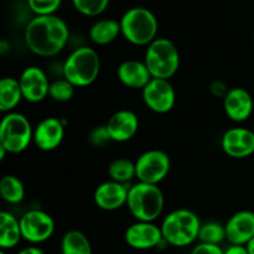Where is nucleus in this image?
<instances>
[{
	"instance_id": "obj_1",
	"label": "nucleus",
	"mask_w": 254,
	"mask_h": 254,
	"mask_svg": "<svg viewBox=\"0 0 254 254\" xmlns=\"http://www.w3.org/2000/svg\"><path fill=\"white\" fill-rule=\"evenodd\" d=\"M25 44L32 54L52 57L64 49L69 39V29L57 15H41L30 20L25 27Z\"/></svg>"
},
{
	"instance_id": "obj_2",
	"label": "nucleus",
	"mask_w": 254,
	"mask_h": 254,
	"mask_svg": "<svg viewBox=\"0 0 254 254\" xmlns=\"http://www.w3.org/2000/svg\"><path fill=\"white\" fill-rule=\"evenodd\" d=\"M201 221L193 211L178 208L166 216L160 228L164 240L173 247H188L198 240Z\"/></svg>"
},
{
	"instance_id": "obj_3",
	"label": "nucleus",
	"mask_w": 254,
	"mask_h": 254,
	"mask_svg": "<svg viewBox=\"0 0 254 254\" xmlns=\"http://www.w3.org/2000/svg\"><path fill=\"white\" fill-rule=\"evenodd\" d=\"M164 206L165 198L159 185L138 181L129 189L127 207L136 221L154 222L161 216Z\"/></svg>"
},
{
	"instance_id": "obj_4",
	"label": "nucleus",
	"mask_w": 254,
	"mask_h": 254,
	"mask_svg": "<svg viewBox=\"0 0 254 254\" xmlns=\"http://www.w3.org/2000/svg\"><path fill=\"white\" fill-rule=\"evenodd\" d=\"M101 59L94 49L81 46L69 54L62 66V76L74 87H88L98 78Z\"/></svg>"
},
{
	"instance_id": "obj_5",
	"label": "nucleus",
	"mask_w": 254,
	"mask_h": 254,
	"mask_svg": "<svg viewBox=\"0 0 254 254\" xmlns=\"http://www.w3.org/2000/svg\"><path fill=\"white\" fill-rule=\"evenodd\" d=\"M124 39L135 46H149L158 35V19L146 7L135 6L127 10L121 19Z\"/></svg>"
},
{
	"instance_id": "obj_6",
	"label": "nucleus",
	"mask_w": 254,
	"mask_h": 254,
	"mask_svg": "<svg viewBox=\"0 0 254 254\" xmlns=\"http://www.w3.org/2000/svg\"><path fill=\"white\" fill-rule=\"evenodd\" d=\"M144 62L153 78L170 79L180 67V52L171 40L158 37L146 49Z\"/></svg>"
},
{
	"instance_id": "obj_7",
	"label": "nucleus",
	"mask_w": 254,
	"mask_h": 254,
	"mask_svg": "<svg viewBox=\"0 0 254 254\" xmlns=\"http://www.w3.org/2000/svg\"><path fill=\"white\" fill-rule=\"evenodd\" d=\"M34 141V128L21 113L10 112L0 123V146L9 154L22 153Z\"/></svg>"
},
{
	"instance_id": "obj_8",
	"label": "nucleus",
	"mask_w": 254,
	"mask_h": 254,
	"mask_svg": "<svg viewBox=\"0 0 254 254\" xmlns=\"http://www.w3.org/2000/svg\"><path fill=\"white\" fill-rule=\"evenodd\" d=\"M135 168L139 183L159 185L170 171V156L163 150L151 149L136 159Z\"/></svg>"
},
{
	"instance_id": "obj_9",
	"label": "nucleus",
	"mask_w": 254,
	"mask_h": 254,
	"mask_svg": "<svg viewBox=\"0 0 254 254\" xmlns=\"http://www.w3.org/2000/svg\"><path fill=\"white\" fill-rule=\"evenodd\" d=\"M22 240L31 245H40L52 237L55 221L51 215L41 210H30L20 217Z\"/></svg>"
},
{
	"instance_id": "obj_10",
	"label": "nucleus",
	"mask_w": 254,
	"mask_h": 254,
	"mask_svg": "<svg viewBox=\"0 0 254 254\" xmlns=\"http://www.w3.org/2000/svg\"><path fill=\"white\" fill-rule=\"evenodd\" d=\"M141 96L145 106L158 114L169 113L176 102V93L169 79L153 78L143 89Z\"/></svg>"
},
{
	"instance_id": "obj_11",
	"label": "nucleus",
	"mask_w": 254,
	"mask_h": 254,
	"mask_svg": "<svg viewBox=\"0 0 254 254\" xmlns=\"http://www.w3.org/2000/svg\"><path fill=\"white\" fill-rule=\"evenodd\" d=\"M126 243L133 250L146 251L151 248H159L164 241L160 226L154 222H141L136 221L129 226L124 233Z\"/></svg>"
},
{
	"instance_id": "obj_12",
	"label": "nucleus",
	"mask_w": 254,
	"mask_h": 254,
	"mask_svg": "<svg viewBox=\"0 0 254 254\" xmlns=\"http://www.w3.org/2000/svg\"><path fill=\"white\" fill-rule=\"evenodd\" d=\"M20 87L22 97L30 103H39L49 97V89L51 82L44 69L37 66H29L20 74Z\"/></svg>"
},
{
	"instance_id": "obj_13",
	"label": "nucleus",
	"mask_w": 254,
	"mask_h": 254,
	"mask_svg": "<svg viewBox=\"0 0 254 254\" xmlns=\"http://www.w3.org/2000/svg\"><path fill=\"white\" fill-rule=\"evenodd\" d=\"M221 146L230 158H248L254 154V131L241 127L228 129L221 139Z\"/></svg>"
},
{
	"instance_id": "obj_14",
	"label": "nucleus",
	"mask_w": 254,
	"mask_h": 254,
	"mask_svg": "<svg viewBox=\"0 0 254 254\" xmlns=\"http://www.w3.org/2000/svg\"><path fill=\"white\" fill-rule=\"evenodd\" d=\"M130 186L109 180L97 186L93 193L94 203L103 211H117L127 206Z\"/></svg>"
},
{
	"instance_id": "obj_15",
	"label": "nucleus",
	"mask_w": 254,
	"mask_h": 254,
	"mask_svg": "<svg viewBox=\"0 0 254 254\" xmlns=\"http://www.w3.org/2000/svg\"><path fill=\"white\" fill-rule=\"evenodd\" d=\"M64 136V124L56 117L42 119L34 128V143L40 150H55L61 145Z\"/></svg>"
},
{
	"instance_id": "obj_16",
	"label": "nucleus",
	"mask_w": 254,
	"mask_h": 254,
	"mask_svg": "<svg viewBox=\"0 0 254 254\" xmlns=\"http://www.w3.org/2000/svg\"><path fill=\"white\" fill-rule=\"evenodd\" d=\"M254 108L253 97L242 87H235L228 91L223 98V109L228 118L236 123H242L250 119Z\"/></svg>"
},
{
	"instance_id": "obj_17",
	"label": "nucleus",
	"mask_w": 254,
	"mask_h": 254,
	"mask_svg": "<svg viewBox=\"0 0 254 254\" xmlns=\"http://www.w3.org/2000/svg\"><path fill=\"white\" fill-rule=\"evenodd\" d=\"M112 141L126 143L134 138L139 129V118L133 111L121 109L111 116L106 124Z\"/></svg>"
},
{
	"instance_id": "obj_18",
	"label": "nucleus",
	"mask_w": 254,
	"mask_h": 254,
	"mask_svg": "<svg viewBox=\"0 0 254 254\" xmlns=\"http://www.w3.org/2000/svg\"><path fill=\"white\" fill-rule=\"evenodd\" d=\"M225 227L226 240L231 245L247 246L254 238V212L247 210L236 212Z\"/></svg>"
},
{
	"instance_id": "obj_19",
	"label": "nucleus",
	"mask_w": 254,
	"mask_h": 254,
	"mask_svg": "<svg viewBox=\"0 0 254 254\" xmlns=\"http://www.w3.org/2000/svg\"><path fill=\"white\" fill-rule=\"evenodd\" d=\"M117 77L123 86L131 89H143L153 79L145 62L127 60L119 64Z\"/></svg>"
},
{
	"instance_id": "obj_20",
	"label": "nucleus",
	"mask_w": 254,
	"mask_h": 254,
	"mask_svg": "<svg viewBox=\"0 0 254 254\" xmlns=\"http://www.w3.org/2000/svg\"><path fill=\"white\" fill-rule=\"evenodd\" d=\"M22 240L20 220L12 213L1 211L0 212V248L1 251L12 250Z\"/></svg>"
},
{
	"instance_id": "obj_21",
	"label": "nucleus",
	"mask_w": 254,
	"mask_h": 254,
	"mask_svg": "<svg viewBox=\"0 0 254 254\" xmlns=\"http://www.w3.org/2000/svg\"><path fill=\"white\" fill-rule=\"evenodd\" d=\"M121 34V22L114 19L98 20L89 29V39L98 46L112 44Z\"/></svg>"
},
{
	"instance_id": "obj_22",
	"label": "nucleus",
	"mask_w": 254,
	"mask_h": 254,
	"mask_svg": "<svg viewBox=\"0 0 254 254\" xmlns=\"http://www.w3.org/2000/svg\"><path fill=\"white\" fill-rule=\"evenodd\" d=\"M22 99L24 97L19 79L4 77L0 81V111L2 113H10L19 106Z\"/></svg>"
},
{
	"instance_id": "obj_23",
	"label": "nucleus",
	"mask_w": 254,
	"mask_h": 254,
	"mask_svg": "<svg viewBox=\"0 0 254 254\" xmlns=\"http://www.w3.org/2000/svg\"><path fill=\"white\" fill-rule=\"evenodd\" d=\"M61 252L62 254H92V245L83 232L71 230L62 237Z\"/></svg>"
},
{
	"instance_id": "obj_24",
	"label": "nucleus",
	"mask_w": 254,
	"mask_h": 254,
	"mask_svg": "<svg viewBox=\"0 0 254 254\" xmlns=\"http://www.w3.org/2000/svg\"><path fill=\"white\" fill-rule=\"evenodd\" d=\"M0 195L2 200L10 205L20 203L25 197L24 184L14 175L2 176L0 180Z\"/></svg>"
},
{
	"instance_id": "obj_25",
	"label": "nucleus",
	"mask_w": 254,
	"mask_h": 254,
	"mask_svg": "<svg viewBox=\"0 0 254 254\" xmlns=\"http://www.w3.org/2000/svg\"><path fill=\"white\" fill-rule=\"evenodd\" d=\"M109 179L117 183L128 185L133 179H136L135 163L126 158H118L108 166Z\"/></svg>"
},
{
	"instance_id": "obj_26",
	"label": "nucleus",
	"mask_w": 254,
	"mask_h": 254,
	"mask_svg": "<svg viewBox=\"0 0 254 254\" xmlns=\"http://www.w3.org/2000/svg\"><path fill=\"white\" fill-rule=\"evenodd\" d=\"M226 240V227L218 222L202 223L198 233L200 243L220 246Z\"/></svg>"
},
{
	"instance_id": "obj_27",
	"label": "nucleus",
	"mask_w": 254,
	"mask_h": 254,
	"mask_svg": "<svg viewBox=\"0 0 254 254\" xmlns=\"http://www.w3.org/2000/svg\"><path fill=\"white\" fill-rule=\"evenodd\" d=\"M74 88L76 87L67 81L66 78H60L56 81L51 82L49 89V97L55 102L64 103V102L71 101L74 94Z\"/></svg>"
},
{
	"instance_id": "obj_28",
	"label": "nucleus",
	"mask_w": 254,
	"mask_h": 254,
	"mask_svg": "<svg viewBox=\"0 0 254 254\" xmlns=\"http://www.w3.org/2000/svg\"><path fill=\"white\" fill-rule=\"evenodd\" d=\"M72 4L84 16H98L106 11L109 0H72Z\"/></svg>"
},
{
	"instance_id": "obj_29",
	"label": "nucleus",
	"mask_w": 254,
	"mask_h": 254,
	"mask_svg": "<svg viewBox=\"0 0 254 254\" xmlns=\"http://www.w3.org/2000/svg\"><path fill=\"white\" fill-rule=\"evenodd\" d=\"M62 0H27L30 10L36 14V16L41 15H55V12L60 9Z\"/></svg>"
},
{
	"instance_id": "obj_30",
	"label": "nucleus",
	"mask_w": 254,
	"mask_h": 254,
	"mask_svg": "<svg viewBox=\"0 0 254 254\" xmlns=\"http://www.w3.org/2000/svg\"><path fill=\"white\" fill-rule=\"evenodd\" d=\"M112 139L109 136L108 130H107L106 126L96 127L93 130L89 133V143L96 148H103L107 144L111 143Z\"/></svg>"
},
{
	"instance_id": "obj_31",
	"label": "nucleus",
	"mask_w": 254,
	"mask_h": 254,
	"mask_svg": "<svg viewBox=\"0 0 254 254\" xmlns=\"http://www.w3.org/2000/svg\"><path fill=\"white\" fill-rule=\"evenodd\" d=\"M190 254H225V251L220 246L206 245V243H198L193 247Z\"/></svg>"
},
{
	"instance_id": "obj_32",
	"label": "nucleus",
	"mask_w": 254,
	"mask_h": 254,
	"mask_svg": "<svg viewBox=\"0 0 254 254\" xmlns=\"http://www.w3.org/2000/svg\"><path fill=\"white\" fill-rule=\"evenodd\" d=\"M211 93L215 97H221V98H225L226 94L228 93L230 89L226 87V84L221 81H216L211 84Z\"/></svg>"
},
{
	"instance_id": "obj_33",
	"label": "nucleus",
	"mask_w": 254,
	"mask_h": 254,
	"mask_svg": "<svg viewBox=\"0 0 254 254\" xmlns=\"http://www.w3.org/2000/svg\"><path fill=\"white\" fill-rule=\"evenodd\" d=\"M225 254H250L246 246H236L231 245L227 250L225 251Z\"/></svg>"
},
{
	"instance_id": "obj_34",
	"label": "nucleus",
	"mask_w": 254,
	"mask_h": 254,
	"mask_svg": "<svg viewBox=\"0 0 254 254\" xmlns=\"http://www.w3.org/2000/svg\"><path fill=\"white\" fill-rule=\"evenodd\" d=\"M16 254H45L44 251L39 247H35V246H31V247H26L24 250H21L20 252Z\"/></svg>"
},
{
	"instance_id": "obj_35",
	"label": "nucleus",
	"mask_w": 254,
	"mask_h": 254,
	"mask_svg": "<svg viewBox=\"0 0 254 254\" xmlns=\"http://www.w3.org/2000/svg\"><path fill=\"white\" fill-rule=\"evenodd\" d=\"M246 247H247L248 253H250V254H254V238H253L252 241H250V243H248V245L246 246Z\"/></svg>"
},
{
	"instance_id": "obj_36",
	"label": "nucleus",
	"mask_w": 254,
	"mask_h": 254,
	"mask_svg": "<svg viewBox=\"0 0 254 254\" xmlns=\"http://www.w3.org/2000/svg\"><path fill=\"white\" fill-rule=\"evenodd\" d=\"M0 254H6V252H5V251H1V252H0Z\"/></svg>"
},
{
	"instance_id": "obj_37",
	"label": "nucleus",
	"mask_w": 254,
	"mask_h": 254,
	"mask_svg": "<svg viewBox=\"0 0 254 254\" xmlns=\"http://www.w3.org/2000/svg\"><path fill=\"white\" fill-rule=\"evenodd\" d=\"M253 41H254V32H253Z\"/></svg>"
}]
</instances>
